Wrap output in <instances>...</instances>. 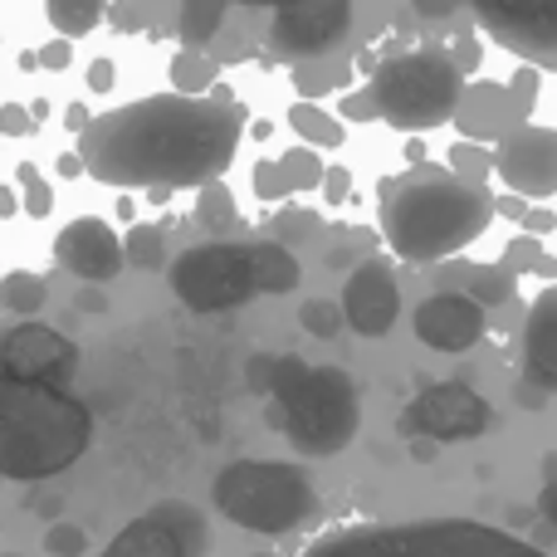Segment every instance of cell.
Returning a JSON list of instances; mask_svg holds the SVG:
<instances>
[{"mask_svg":"<svg viewBox=\"0 0 557 557\" xmlns=\"http://www.w3.org/2000/svg\"><path fill=\"white\" fill-rule=\"evenodd\" d=\"M245 137V108L231 98L152 94L94 117L78 143L84 172L103 186H211L235 162Z\"/></svg>","mask_w":557,"mask_h":557,"instance_id":"obj_1","label":"cell"},{"mask_svg":"<svg viewBox=\"0 0 557 557\" xmlns=\"http://www.w3.org/2000/svg\"><path fill=\"white\" fill-rule=\"evenodd\" d=\"M494 225L490 186H470L445 166H411L382 186V235L401 260L435 264L460 255Z\"/></svg>","mask_w":557,"mask_h":557,"instance_id":"obj_2","label":"cell"},{"mask_svg":"<svg viewBox=\"0 0 557 557\" xmlns=\"http://www.w3.org/2000/svg\"><path fill=\"white\" fill-rule=\"evenodd\" d=\"M250 386L270 396V425L304 455H337L362 425V401L343 367H308L304 357H250Z\"/></svg>","mask_w":557,"mask_h":557,"instance_id":"obj_3","label":"cell"},{"mask_svg":"<svg viewBox=\"0 0 557 557\" xmlns=\"http://www.w3.org/2000/svg\"><path fill=\"white\" fill-rule=\"evenodd\" d=\"M94 441V416L64 386H35L0 376V474L45 484L74 470Z\"/></svg>","mask_w":557,"mask_h":557,"instance_id":"obj_4","label":"cell"},{"mask_svg":"<svg viewBox=\"0 0 557 557\" xmlns=\"http://www.w3.org/2000/svg\"><path fill=\"white\" fill-rule=\"evenodd\" d=\"M304 557H553L533 543L513 539L509 529L474 519H421L382 523V529H347L318 539Z\"/></svg>","mask_w":557,"mask_h":557,"instance_id":"obj_5","label":"cell"},{"mask_svg":"<svg viewBox=\"0 0 557 557\" xmlns=\"http://www.w3.org/2000/svg\"><path fill=\"white\" fill-rule=\"evenodd\" d=\"M211 499L221 509V519H231L245 533H294L298 523H308L318 513V490L308 484V474L288 460H235L215 474Z\"/></svg>","mask_w":557,"mask_h":557,"instance_id":"obj_6","label":"cell"},{"mask_svg":"<svg viewBox=\"0 0 557 557\" xmlns=\"http://www.w3.org/2000/svg\"><path fill=\"white\" fill-rule=\"evenodd\" d=\"M362 94L372 98L382 123L401 127V133H431V127L455 117L465 94V74L450 64V54L441 45H425L386 59Z\"/></svg>","mask_w":557,"mask_h":557,"instance_id":"obj_7","label":"cell"},{"mask_svg":"<svg viewBox=\"0 0 557 557\" xmlns=\"http://www.w3.org/2000/svg\"><path fill=\"white\" fill-rule=\"evenodd\" d=\"M172 294L182 298L191 313H225V308L250 304L255 288V264H250V245H196V250L176 255L172 260Z\"/></svg>","mask_w":557,"mask_h":557,"instance_id":"obj_8","label":"cell"},{"mask_svg":"<svg viewBox=\"0 0 557 557\" xmlns=\"http://www.w3.org/2000/svg\"><path fill=\"white\" fill-rule=\"evenodd\" d=\"M396 431L406 441H431V445L480 441V435L494 431V406L465 382H435L396 416Z\"/></svg>","mask_w":557,"mask_h":557,"instance_id":"obj_9","label":"cell"},{"mask_svg":"<svg viewBox=\"0 0 557 557\" xmlns=\"http://www.w3.org/2000/svg\"><path fill=\"white\" fill-rule=\"evenodd\" d=\"M206 553V519L182 499L157 504L152 513L133 519L98 557H201Z\"/></svg>","mask_w":557,"mask_h":557,"instance_id":"obj_10","label":"cell"},{"mask_svg":"<svg viewBox=\"0 0 557 557\" xmlns=\"http://www.w3.org/2000/svg\"><path fill=\"white\" fill-rule=\"evenodd\" d=\"M352 29V5L347 0H308V5H278L270 15V49L278 59H308L333 54Z\"/></svg>","mask_w":557,"mask_h":557,"instance_id":"obj_11","label":"cell"},{"mask_svg":"<svg viewBox=\"0 0 557 557\" xmlns=\"http://www.w3.org/2000/svg\"><path fill=\"white\" fill-rule=\"evenodd\" d=\"M78 372V347L59 327L45 323H15L0 333V376L35 386H69Z\"/></svg>","mask_w":557,"mask_h":557,"instance_id":"obj_12","label":"cell"},{"mask_svg":"<svg viewBox=\"0 0 557 557\" xmlns=\"http://www.w3.org/2000/svg\"><path fill=\"white\" fill-rule=\"evenodd\" d=\"M54 264L64 274L84 278V284H108V278H117L127 270L123 235H117L103 215H74V221L54 235Z\"/></svg>","mask_w":557,"mask_h":557,"instance_id":"obj_13","label":"cell"},{"mask_svg":"<svg viewBox=\"0 0 557 557\" xmlns=\"http://www.w3.org/2000/svg\"><path fill=\"white\" fill-rule=\"evenodd\" d=\"M494 172L504 176V186L519 196H557V127L523 123L513 137H504L494 152Z\"/></svg>","mask_w":557,"mask_h":557,"instance_id":"obj_14","label":"cell"},{"mask_svg":"<svg viewBox=\"0 0 557 557\" xmlns=\"http://www.w3.org/2000/svg\"><path fill=\"white\" fill-rule=\"evenodd\" d=\"M337 308H343V323L352 327L357 337H386L396 327V318H401V288H396V274L386 270L382 260L352 264Z\"/></svg>","mask_w":557,"mask_h":557,"instance_id":"obj_15","label":"cell"},{"mask_svg":"<svg viewBox=\"0 0 557 557\" xmlns=\"http://www.w3.org/2000/svg\"><path fill=\"white\" fill-rule=\"evenodd\" d=\"M474 15H480V25L504 49L533 59V64L557 69V0L553 5H504V0H490V5H474Z\"/></svg>","mask_w":557,"mask_h":557,"instance_id":"obj_16","label":"cell"},{"mask_svg":"<svg viewBox=\"0 0 557 557\" xmlns=\"http://www.w3.org/2000/svg\"><path fill=\"white\" fill-rule=\"evenodd\" d=\"M411 327L425 347H435V352H470V347L484 337V327H490V313H484L474 298H465L460 288H441V294L416 304Z\"/></svg>","mask_w":557,"mask_h":557,"instance_id":"obj_17","label":"cell"},{"mask_svg":"<svg viewBox=\"0 0 557 557\" xmlns=\"http://www.w3.org/2000/svg\"><path fill=\"white\" fill-rule=\"evenodd\" d=\"M523 108L513 103V94L504 84H465L460 108H455L450 123L465 133V143H504L523 127Z\"/></svg>","mask_w":557,"mask_h":557,"instance_id":"obj_18","label":"cell"},{"mask_svg":"<svg viewBox=\"0 0 557 557\" xmlns=\"http://www.w3.org/2000/svg\"><path fill=\"white\" fill-rule=\"evenodd\" d=\"M523 376L533 392H557V284H548L523 323Z\"/></svg>","mask_w":557,"mask_h":557,"instance_id":"obj_19","label":"cell"},{"mask_svg":"<svg viewBox=\"0 0 557 557\" xmlns=\"http://www.w3.org/2000/svg\"><path fill=\"white\" fill-rule=\"evenodd\" d=\"M250 264H255V288H260V294H294L298 278H304V264L278 240H255Z\"/></svg>","mask_w":557,"mask_h":557,"instance_id":"obj_20","label":"cell"},{"mask_svg":"<svg viewBox=\"0 0 557 557\" xmlns=\"http://www.w3.org/2000/svg\"><path fill=\"white\" fill-rule=\"evenodd\" d=\"M288 127H294L298 137H304V147H343V137H347V127H343V117H333L327 108H318V103H294L288 108Z\"/></svg>","mask_w":557,"mask_h":557,"instance_id":"obj_21","label":"cell"},{"mask_svg":"<svg viewBox=\"0 0 557 557\" xmlns=\"http://www.w3.org/2000/svg\"><path fill=\"white\" fill-rule=\"evenodd\" d=\"M460 274V294L465 298H474V304L490 313V308H499L504 298L513 294V274L504 270V264H465V270H455Z\"/></svg>","mask_w":557,"mask_h":557,"instance_id":"obj_22","label":"cell"},{"mask_svg":"<svg viewBox=\"0 0 557 557\" xmlns=\"http://www.w3.org/2000/svg\"><path fill=\"white\" fill-rule=\"evenodd\" d=\"M221 78V59L196 54V49H182L172 59V94L182 98H211V84Z\"/></svg>","mask_w":557,"mask_h":557,"instance_id":"obj_23","label":"cell"},{"mask_svg":"<svg viewBox=\"0 0 557 557\" xmlns=\"http://www.w3.org/2000/svg\"><path fill=\"white\" fill-rule=\"evenodd\" d=\"M49 298V284L29 270L0 274V313H39Z\"/></svg>","mask_w":557,"mask_h":557,"instance_id":"obj_24","label":"cell"},{"mask_svg":"<svg viewBox=\"0 0 557 557\" xmlns=\"http://www.w3.org/2000/svg\"><path fill=\"white\" fill-rule=\"evenodd\" d=\"M225 15H231V10H225V5H182V10H176V29H182L186 49H196V54H206V45H211L215 35H221Z\"/></svg>","mask_w":557,"mask_h":557,"instance_id":"obj_25","label":"cell"},{"mask_svg":"<svg viewBox=\"0 0 557 557\" xmlns=\"http://www.w3.org/2000/svg\"><path fill=\"white\" fill-rule=\"evenodd\" d=\"M278 172H284V182H288V191H318L323 186V176H327V166H323V157L313 152V147H288L284 157H278Z\"/></svg>","mask_w":557,"mask_h":557,"instance_id":"obj_26","label":"cell"},{"mask_svg":"<svg viewBox=\"0 0 557 557\" xmlns=\"http://www.w3.org/2000/svg\"><path fill=\"white\" fill-rule=\"evenodd\" d=\"M162 260H166V240L157 225H133L123 235V264H133V270H162Z\"/></svg>","mask_w":557,"mask_h":557,"instance_id":"obj_27","label":"cell"},{"mask_svg":"<svg viewBox=\"0 0 557 557\" xmlns=\"http://www.w3.org/2000/svg\"><path fill=\"white\" fill-rule=\"evenodd\" d=\"M235 221H240V215H235L231 186H225V182L201 186V196H196V225H206V231H231Z\"/></svg>","mask_w":557,"mask_h":557,"instance_id":"obj_28","label":"cell"},{"mask_svg":"<svg viewBox=\"0 0 557 557\" xmlns=\"http://www.w3.org/2000/svg\"><path fill=\"white\" fill-rule=\"evenodd\" d=\"M45 15H49V25L59 29V39H74V35H88L94 25H103L108 10H98V5H64V0H49Z\"/></svg>","mask_w":557,"mask_h":557,"instance_id":"obj_29","label":"cell"},{"mask_svg":"<svg viewBox=\"0 0 557 557\" xmlns=\"http://www.w3.org/2000/svg\"><path fill=\"white\" fill-rule=\"evenodd\" d=\"M15 186H20V211L35 215V221H45L49 211H54V191H49V182L35 172L29 162L15 166Z\"/></svg>","mask_w":557,"mask_h":557,"instance_id":"obj_30","label":"cell"},{"mask_svg":"<svg viewBox=\"0 0 557 557\" xmlns=\"http://www.w3.org/2000/svg\"><path fill=\"white\" fill-rule=\"evenodd\" d=\"M298 323H304L308 337H337L343 333V308H337V298H308L304 308H298Z\"/></svg>","mask_w":557,"mask_h":557,"instance_id":"obj_31","label":"cell"},{"mask_svg":"<svg viewBox=\"0 0 557 557\" xmlns=\"http://www.w3.org/2000/svg\"><path fill=\"white\" fill-rule=\"evenodd\" d=\"M490 166H494V157L484 152L480 143H455V147H450V166H445V172L460 176V182H470V186H484Z\"/></svg>","mask_w":557,"mask_h":557,"instance_id":"obj_32","label":"cell"},{"mask_svg":"<svg viewBox=\"0 0 557 557\" xmlns=\"http://www.w3.org/2000/svg\"><path fill=\"white\" fill-rule=\"evenodd\" d=\"M39 548H45L49 557H84L88 553V533L78 529V523H49Z\"/></svg>","mask_w":557,"mask_h":557,"instance_id":"obj_33","label":"cell"},{"mask_svg":"<svg viewBox=\"0 0 557 557\" xmlns=\"http://www.w3.org/2000/svg\"><path fill=\"white\" fill-rule=\"evenodd\" d=\"M255 196H260V201H284V196H294L284 182V172H278V157L255 162Z\"/></svg>","mask_w":557,"mask_h":557,"instance_id":"obj_34","label":"cell"},{"mask_svg":"<svg viewBox=\"0 0 557 557\" xmlns=\"http://www.w3.org/2000/svg\"><path fill=\"white\" fill-rule=\"evenodd\" d=\"M35 133V117L25 103H0V137H29Z\"/></svg>","mask_w":557,"mask_h":557,"instance_id":"obj_35","label":"cell"},{"mask_svg":"<svg viewBox=\"0 0 557 557\" xmlns=\"http://www.w3.org/2000/svg\"><path fill=\"white\" fill-rule=\"evenodd\" d=\"M539 260H543V250H539V240H533V235H519V240H513L509 245V255H504V270H519V264H523V270H539Z\"/></svg>","mask_w":557,"mask_h":557,"instance_id":"obj_36","label":"cell"},{"mask_svg":"<svg viewBox=\"0 0 557 557\" xmlns=\"http://www.w3.org/2000/svg\"><path fill=\"white\" fill-rule=\"evenodd\" d=\"M513 94V103L523 108V113H529L533 108V98H539V69H519V74H513V84H504Z\"/></svg>","mask_w":557,"mask_h":557,"instance_id":"obj_37","label":"cell"},{"mask_svg":"<svg viewBox=\"0 0 557 557\" xmlns=\"http://www.w3.org/2000/svg\"><path fill=\"white\" fill-rule=\"evenodd\" d=\"M445 54H450V64L460 69V74H474V64H480V45H474V35H460Z\"/></svg>","mask_w":557,"mask_h":557,"instance_id":"obj_38","label":"cell"},{"mask_svg":"<svg viewBox=\"0 0 557 557\" xmlns=\"http://www.w3.org/2000/svg\"><path fill=\"white\" fill-rule=\"evenodd\" d=\"M35 59H39V69H69V59H74V45H69V39H49V45L35 49Z\"/></svg>","mask_w":557,"mask_h":557,"instance_id":"obj_39","label":"cell"},{"mask_svg":"<svg viewBox=\"0 0 557 557\" xmlns=\"http://www.w3.org/2000/svg\"><path fill=\"white\" fill-rule=\"evenodd\" d=\"M519 225H523V235H533V240H539V235H548L557 225V215L548 211V206H529V211L519 215Z\"/></svg>","mask_w":557,"mask_h":557,"instance_id":"obj_40","label":"cell"},{"mask_svg":"<svg viewBox=\"0 0 557 557\" xmlns=\"http://www.w3.org/2000/svg\"><path fill=\"white\" fill-rule=\"evenodd\" d=\"M113 84H117V64L113 59H94V64H88V88H94V94H113Z\"/></svg>","mask_w":557,"mask_h":557,"instance_id":"obj_41","label":"cell"},{"mask_svg":"<svg viewBox=\"0 0 557 557\" xmlns=\"http://www.w3.org/2000/svg\"><path fill=\"white\" fill-rule=\"evenodd\" d=\"M343 117H362V123H367V117H376L372 98H367V94H347L343 98Z\"/></svg>","mask_w":557,"mask_h":557,"instance_id":"obj_42","label":"cell"},{"mask_svg":"<svg viewBox=\"0 0 557 557\" xmlns=\"http://www.w3.org/2000/svg\"><path fill=\"white\" fill-rule=\"evenodd\" d=\"M64 127L69 133H88V127H94V113H88L84 103H69L64 108Z\"/></svg>","mask_w":557,"mask_h":557,"instance_id":"obj_43","label":"cell"},{"mask_svg":"<svg viewBox=\"0 0 557 557\" xmlns=\"http://www.w3.org/2000/svg\"><path fill=\"white\" fill-rule=\"evenodd\" d=\"M318 191H327V201H343V196H347V172H343V166H333V172L323 176V186H318Z\"/></svg>","mask_w":557,"mask_h":557,"instance_id":"obj_44","label":"cell"},{"mask_svg":"<svg viewBox=\"0 0 557 557\" xmlns=\"http://www.w3.org/2000/svg\"><path fill=\"white\" fill-rule=\"evenodd\" d=\"M108 20H113L117 29H137V25H143V10H133V5H113V10H108Z\"/></svg>","mask_w":557,"mask_h":557,"instance_id":"obj_45","label":"cell"},{"mask_svg":"<svg viewBox=\"0 0 557 557\" xmlns=\"http://www.w3.org/2000/svg\"><path fill=\"white\" fill-rule=\"evenodd\" d=\"M539 513L557 529V484H543V494H539Z\"/></svg>","mask_w":557,"mask_h":557,"instance_id":"obj_46","label":"cell"},{"mask_svg":"<svg viewBox=\"0 0 557 557\" xmlns=\"http://www.w3.org/2000/svg\"><path fill=\"white\" fill-rule=\"evenodd\" d=\"M10 215H20V191L15 186H0V221H10Z\"/></svg>","mask_w":557,"mask_h":557,"instance_id":"obj_47","label":"cell"},{"mask_svg":"<svg viewBox=\"0 0 557 557\" xmlns=\"http://www.w3.org/2000/svg\"><path fill=\"white\" fill-rule=\"evenodd\" d=\"M59 172H64V176H84V157L64 152V157H59Z\"/></svg>","mask_w":557,"mask_h":557,"instance_id":"obj_48","label":"cell"},{"mask_svg":"<svg viewBox=\"0 0 557 557\" xmlns=\"http://www.w3.org/2000/svg\"><path fill=\"white\" fill-rule=\"evenodd\" d=\"M29 509H35L39 519H54V513L64 509V504H59V499H29Z\"/></svg>","mask_w":557,"mask_h":557,"instance_id":"obj_49","label":"cell"},{"mask_svg":"<svg viewBox=\"0 0 557 557\" xmlns=\"http://www.w3.org/2000/svg\"><path fill=\"white\" fill-rule=\"evenodd\" d=\"M406 445H411L416 460H435V450H441V445H431V441H406Z\"/></svg>","mask_w":557,"mask_h":557,"instance_id":"obj_50","label":"cell"},{"mask_svg":"<svg viewBox=\"0 0 557 557\" xmlns=\"http://www.w3.org/2000/svg\"><path fill=\"white\" fill-rule=\"evenodd\" d=\"M543 484H557V455H543Z\"/></svg>","mask_w":557,"mask_h":557,"instance_id":"obj_51","label":"cell"},{"mask_svg":"<svg viewBox=\"0 0 557 557\" xmlns=\"http://www.w3.org/2000/svg\"><path fill=\"white\" fill-rule=\"evenodd\" d=\"M539 274H548V278H553V274H557V260H539Z\"/></svg>","mask_w":557,"mask_h":557,"instance_id":"obj_52","label":"cell"},{"mask_svg":"<svg viewBox=\"0 0 557 557\" xmlns=\"http://www.w3.org/2000/svg\"><path fill=\"white\" fill-rule=\"evenodd\" d=\"M0 557H15V553H0Z\"/></svg>","mask_w":557,"mask_h":557,"instance_id":"obj_53","label":"cell"},{"mask_svg":"<svg viewBox=\"0 0 557 557\" xmlns=\"http://www.w3.org/2000/svg\"><path fill=\"white\" fill-rule=\"evenodd\" d=\"M260 557H274V553H260Z\"/></svg>","mask_w":557,"mask_h":557,"instance_id":"obj_54","label":"cell"}]
</instances>
